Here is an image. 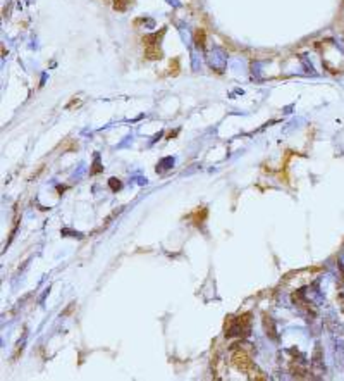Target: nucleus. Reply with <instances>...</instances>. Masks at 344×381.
Returning a JSON list of instances; mask_svg holds the SVG:
<instances>
[{
    "mask_svg": "<svg viewBox=\"0 0 344 381\" xmlns=\"http://www.w3.org/2000/svg\"><path fill=\"white\" fill-rule=\"evenodd\" d=\"M134 0H114V9L116 11H126L129 6H133Z\"/></svg>",
    "mask_w": 344,
    "mask_h": 381,
    "instance_id": "7ed1b4c3",
    "label": "nucleus"
},
{
    "mask_svg": "<svg viewBox=\"0 0 344 381\" xmlns=\"http://www.w3.org/2000/svg\"><path fill=\"white\" fill-rule=\"evenodd\" d=\"M195 41L198 47H203L205 45V31L203 30H196L195 31Z\"/></svg>",
    "mask_w": 344,
    "mask_h": 381,
    "instance_id": "20e7f679",
    "label": "nucleus"
},
{
    "mask_svg": "<svg viewBox=\"0 0 344 381\" xmlns=\"http://www.w3.org/2000/svg\"><path fill=\"white\" fill-rule=\"evenodd\" d=\"M341 300H342V310H344V297H341Z\"/></svg>",
    "mask_w": 344,
    "mask_h": 381,
    "instance_id": "39448f33",
    "label": "nucleus"
},
{
    "mask_svg": "<svg viewBox=\"0 0 344 381\" xmlns=\"http://www.w3.org/2000/svg\"><path fill=\"white\" fill-rule=\"evenodd\" d=\"M164 35V30L162 33H153V35H148L143 38V47H145V57L150 59V60H157V59H162V49H160V38H162Z\"/></svg>",
    "mask_w": 344,
    "mask_h": 381,
    "instance_id": "f257e3e1",
    "label": "nucleus"
},
{
    "mask_svg": "<svg viewBox=\"0 0 344 381\" xmlns=\"http://www.w3.org/2000/svg\"><path fill=\"white\" fill-rule=\"evenodd\" d=\"M231 364L238 371H241V373H249V371H253L251 357L248 355V352H244L241 349L233 352V355H231Z\"/></svg>",
    "mask_w": 344,
    "mask_h": 381,
    "instance_id": "f03ea898",
    "label": "nucleus"
}]
</instances>
